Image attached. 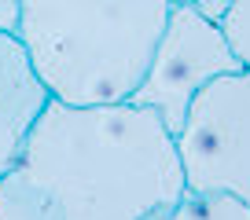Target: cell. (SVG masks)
Here are the masks:
<instances>
[{
  "label": "cell",
  "mask_w": 250,
  "mask_h": 220,
  "mask_svg": "<svg viewBox=\"0 0 250 220\" xmlns=\"http://www.w3.org/2000/svg\"><path fill=\"white\" fill-rule=\"evenodd\" d=\"M188 191H225L250 205V70L221 73L188 107L177 132Z\"/></svg>",
  "instance_id": "3957f363"
},
{
  "label": "cell",
  "mask_w": 250,
  "mask_h": 220,
  "mask_svg": "<svg viewBox=\"0 0 250 220\" xmlns=\"http://www.w3.org/2000/svg\"><path fill=\"white\" fill-rule=\"evenodd\" d=\"M52 103L19 33H0V176L19 162L30 128Z\"/></svg>",
  "instance_id": "5b68a950"
},
{
  "label": "cell",
  "mask_w": 250,
  "mask_h": 220,
  "mask_svg": "<svg viewBox=\"0 0 250 220\" xmlns=\"http://www.w3.org/2000/svg\"><path fill=\"white\" fill-rule=\"evenodd\" d=\"M22 22V0H0V33H19Z\"/></svg>",
  "instance_id": "ba28073f"
},
{
  "label": "cell",
  "mask_w": 250,
  "mask_h": 220,
  "mask_svg": "<svg viewBox=\"0 0 250 220\" xmlns=\"http://www.w3.org/2000/svg\"><path fill=\"white\" fill-rule=\"evenodd\" d=\"M173 0H22L19 40L52 99L129 103Z\"/></svg>",
  "instance_id": "7a4b0ae2"
},
{
  "label": "cell",
  "mask_w": 250,
  "mask_h": 220,
  "mask_svg": "<svg viewBox=\"0 0 250 220\" xmlns=\"http://www.w3.org/2000/svg\"><path fill=\"white\" fill-rule=\"evenodd\" d=\"M173 4H191V8H199L203 15H210V18H217V22H221L232 0H173Z\"/></svg>",
  "instance_id": "9c48e42d"
},
{
  "label": "cell",
  "mask_w": 250,
  "mask_h": 220,
  "mask_svg": "<svg viewBox=\"0 0 250 220\" xmlns=\"http://www.w3.org/2000/svg\"><path fill=\"white\" fill-rule=\"evenodd\" d=\"M221 26H225V37L232 52L239 55V63L250 70V0H232Z\"/></svg>",
  "instance_id": "52a82bcc"
},
{
  "label": "cell",
  "mask_w": 250,
  "mask_h": 220,
  "mask_svg": "<svg viewBox=\"0 0 250 220\" xmlns=\"http://www.w3.org/2000/svg\"><path fill=\"white\" fill-rule=\"evenodd\" d=\"M184 191L177 136L155 110L52 99L0 176V220H140Z\"/></svg>",
  "instance_id": "6da1fadb"
},
{
  "label": "cell",
  "mask_w": 250,
  "mask_h": 220,
  "mask_svg": "<svg viewBox=\"0 0 250 220\" xmlns=\"http://www.w3.org/2000/svg\"><path fill=\"white\" fill-rule=\"evenodd\" d=\"M140 220H250V205L225 191H184Z\"/></svg>",
  "instance_id": "8992f818"
},
{
  "label": "cell",
  "mask_w": 250,
  "mask_h": 220,
  "mask_svg": "<svg viewBox=\"0 0 250 220\" xmlns=\"http://www.w3.org/2000/svg\"><path fill=\"white\" fill-rule=\"evenodd\" d=\"M235 70H243V63L228 44L225 26L191 4H173L147 73L129 95V103L155 110L162 125L177 136L184 128L191 99L221 73Z\"/></svg>",
  "instance_id": "277c9868"
}]
</instances>
